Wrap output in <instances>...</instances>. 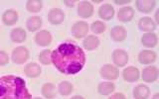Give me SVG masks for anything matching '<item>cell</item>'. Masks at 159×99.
Wrapping results in <instances>:
<instances>
[{
  "mask_svg": "<svg viewBox=\"0 0 159 99\" xmlns=\"http://www.w3.org/2000/svg\"><path fill=\"white\" fill-rule=\"evenodd\" d=\"M51 62L62 73L75 74L83 69L86 63V54L79 46L64 43L51 52Z\"/></svg>",
  "mask_w": 159,
  "mask_h": 99,
  "instance_id": "cell-1",
  "label": "cell"
},
{
  "mask_svg": "<svg viewBox=\"0 0 159 99\" xmlns=\"http://www.w3.org/2000/svg\"><path fill=\"white\" fill-rule=\"evenodd\" d=\"M0 99H31L25 81L14 75L0 77Z\"/></svg>",
  "mask_w": 159,
  "mask_h": 99,
  "instance_id": "cell-2",
  "label": "cell"
},
{
  "mask_svg": "<svg viewBox=\"0 0 159 99\" xmlns=\"http://www.w3.org/2000/svg\"><path fill=\"white\" fill-rule=\"evenodd\" d=\"M29 58V52L25 47H18L12 52V61L14 63L22 64Z\"/></svg>",
  "mask_w": 159,
  "mask_h": 99,
  "instance_id": "cell-3",
  "label": "cell"
},
{
  "mask_svg": "<svg viewBox=\"0 0 159 99\" xmlns=\"http://www.w3.org/2000/svg\"><path fill=\"white\" fill-rule=\"evenodd\" d=\"M88 32H89V25L88 23L84 21L75 23L74 26L72 27V34L77 39H81L84 38V36H87Z\"/></svg>",
  "mask_w": 159,
  "mask_h": 99,
  "instance_id": "cell-4",
  "label": "cell"
},
{
  "mask_svg": "<svg viewBox=\"0 0 159 99\" xmlns=\"http://www.w3.org/2000/svg\"><path fill=\"white\" fill-rule=\"evenodd\" d=\"M101 75L108 80H113L118 77L119 71L116 67L111 66V64H106L101 69Z\"/></svg>",
  "mask_w": 159,
  "mask_h": 99,
  "instance_id": "cell-5",
  "label": "cell"
},
{
  "mask_svg": "<svg viewBox=\"0 0 159 99\" xmlns=\"http://www.w3.org/2000/svg\"><path fill=\"white\" fill-rule=\"evenodd\" d=\"M64 19H65V14L62 9L53 8L50 10V12L48 14V20L51 24L59 25L64 21Z\"/></svg>",
  "mask_w": 159,
  "mask_h": 99,
  "instance_id": "cell-6",
  "label": "cell"
},
{
  "mask_svg": "<svg viewBox=\"0 0 159 99\" xmlns=\"http://www.w3.org/2000/svg\"><path fill=\"white\" fill-rule=\"evenodd\" d=\"M78 14L82 18H89L93 14V6L89 1L80 2L78 6Z\"/></svg>",
  "mask_w": 159,
  "mask_h": 99,
  "instance_id": "cell-7",
  "label": "cell"
},
{
  "mask_svg": "<svg viewBox=\"0 0 159 99\" xmlns=\"http://www.w3.org/2000/svg\"><path fill=\"white\" fill-rule=\"evenodd\" d=\"M158 77V69L156 67H147L142 71V79L145 82H154Z\"/></svg>",
  "mask_w": 159,
  "mask_h": 99,
  "instance_id": "cell-8",
  "label": "cell"
},
{
  "mask_svg": "<svg viewBox=\"0 0 159 99\" xmlns=\"http://www.w3.org/2000/svg\"><path fill=\"white\" fill-rule=\"evenodd\" d=\"M112 61L117 67H124L128 62V56L122 50H116L112 54Z\"/></svg>",
  "mask_w": 159,
  "mask_h": 99,
  "instance_id": "cell-9",
  "label": "cell"
},
{
  "mask_svg": "<svg viewBox=\"0 0 159 99\" xmlns=\"http://www.w3.org/2000/svg\"><path fill=\"white\" fill-rule=\"evenodd\" d=\"M35 42H36L39 46L46 47L48 45L51 44L52 36L48 31L43 30V31H40L39 33L36 34V36H35Z\"/></svg>",
  "mask_w": 159,
  "mask_h": 99,
  "instance_id": "cell-10",
  "label": "cell"
},
{
  "mask_svg": "<svg viewBox=\"0 0 159 99\" xmlns=\"http://www.w3.org/2000/svg\"><path fill=\"white\" fill-rule=\"evenodd\" d=\"M122 75L124 80H126L128 82H134L139 79V71L137 67H128L123 71Z\"/></svg>",
  "mask_w": 159,
  "mask_h": 99,
  "instance_id": "cell-11",
  "label": "cell"
},
{
  "mask_svg": "<svg viewBox=\"0 0 159 99\" xmlns=\"http://www.w3.org/2000/svg\"><path fill=\"white\" fill-rule=\"evenodd\" d=\"M156 54L152 52V51H149V50H145V51H142L140 52L138 56V59L140 63L142 64H149V63H152L156 61Z\"/></svg>",
  "mask_w": 159,
  "mask_h": 99,
  "instance_id": "cell-12",
  "label": "cell"
},
{
  "mask_svg": "<svg viewBox=\"0 0 159 99\" xmlns=\"http://www.w3.org/2000/svg\"><path fill=\"white\" fill-rule=\"evenodd\" d=\"M2 21L7 26H12L18 21V13L13 9L6 10L2 16Z\"/></svg>",
  "mask_w": 159,
  "mask_h": 99,
  "instance_id": "cell-13",
  "label": "cell"
},
{
  "mask_svg": "<svg viewBox=\"0 0 159 99\" xmlns=\"http://www.w3.org/2000/svg\"><path fill=\"white\" fill-rule=\"evenodd\" d=\"M138 26L140 30L147 33H151L152 31L156 29V24L153 22V20L149 17H143L139 20Z\"/></svg>",
  "mask_w": 159,
  "mask_h": 99,
  "instance_id": "cell-14",
  "label": "cell"
},
{
  "mask_svg": "<svg viewBox=\"0 0 159 99\" xmlns=\"http://www.w3.org/2000/svg\"><path fill=\"white\" fill-rule=\"evenodd\" d=\"M133 15L134 10L131 7H122L121 9H119L117 13V18L121 22H129L133 18Z\"/></svg>",
  "mask_w": 159,
  "mask_h": 99,
  "instance_id": "cell-15",
  "label": "cell"
},
{
  "mask_svg": "<svg viewBox=\"0 0 159 99\" xmlns=\"http://www.w3.org/2000/svg\"><path fill=\"white\" fill-rule=\"evenodd\" d=\"M150 94V89L144 84H139L133 90V96L135 99H147Z\"/></svg>",
  "mask_w": 159,
  "mask_h": 99,
  "instance_id": "cell-16",
  "label": "cell"
},
{
  "mask_svg": "<svg viewBox=\"0 0 159 99\" xmlns=\"http://www.w3.org/2000/svg\"><path fill=\"white\" fill-rule=\"evenodd\" d=\"M98 15L103 20H111L114 16V9L111 4H103L98 10Z\"/></svg>",
  "mask_w": 159,
  "mask_h": 99,
  "instance_id": "cell-17",
  "label": "cell"
},
{
  "mask_svg": "<svg viewBox=\"0 0 159 99\" xmlns=\"http://www.w3.org/2000/svg\"><path fill=\"white\" fill-rule=\"evenodd\" d=\"M111 36L113 41L121 42L126 38V31L122 26H116L111 29Z\"/></svg>",
  "mask_w": 159,
  "mask_h": 99,
  "instance_id": "cell-18",
  "label": "cell"
},
{
  "mask_svg": "<svg viewBox=\"0 0 159 99\" xmlns=\"http://www.w3.org/2000/svg\"><path fill=\"white\" fill-rule=\"evenodd\" d=\"M141 43L147 48H153L157 44V36L154 33H146L141 38Z\"/></svg>",
  "mask_w": 159,
  "mask_h": 99,
  "instance_id": "cell-19",
  "label": "cell"
},
{
  "mask_svg": "<svg viewBox=\"0 0 159 99\" xmlns=\"http://www.w3.org/2000/svg\"><path fill=\"white\" fill-rule=\"evenodd\" d=\"M41 73V67L36 62H30L25 67V74L29 77H37Z\"/></svg>",
  "mask_w": 159,
  "mask_h": 99,
  "instance_id": "cell-20",
  "label": "cell"
},
{
  "mask_svg": "<svg viewBox=\"0 0 159 99\" xmlns=\"http://www.w3.org/2000/svg\"><path fill=\"white\" fill-rule=\"evenodd\" d=\"M155 1H146V0H144V1L141 0L140 1V0H138V1H136V7L140 12L150 13L153 8L155 7Z\"/></svg>",
  "mask_w": 159,
  "mask_h": 99,
  "instance_id": "cell-21",
  "label": "cell"
},
{
  "mask_svg": "<svg viewBox=\"0 0 159 99\" xmlns=\"http://www.w3.org/2000/svg\"><path fill=\"white\" fill-rule=\"evenodd\" d=\"M84 47L88 51H93L96 48L98 47L99 45V40L98 37L93 36V35H89L86 39L84 40Z\"/></svg>",
  "mask_w": 159,
  "mask_h": 99,
  "instance_id": "cell-22",
  "label": "cell"
},
{
  "mask_svg": "<svg viewBox=\"0 0 159 99\" xmlns=\"http://www.w3.org/2000/svg\"><path fill=\"white\" fill-rule=\"evenodd\" d=\"M26 26L30 32L37 31V30L41 28V26H42V19L38 16L30 17L26 23Z\"/></svg>",
  "mask_w": 159,
  "mask_h": 99,
  "instance_id": "cell-23",
  "label": "cell"
},
{
  "mask_svg": "<svg viewBox=\"0 0 159 99\" xmlns=\"http://www.w3.org/2000/svg\"><path fill=\"white\" fill-rule=\"evenodd\" d=\"M114 89H116V86H114L113 83L102 82L98 84V91L99 94H102V95H108V94H111V92L114 91Z\"/></svg>",
  "mask_w": 159,
  "mask_h": 99,
  "instance_id": "cell-24",
  "label": "cell"
},
{
  "mask_svg": "<svg viewBox=\"0 0 159 99\" xmlns=\"http://www.w3.org/2000/svg\"><path fill=\"white\" fill-rule=\"evenodd\" d=\"M42 94L47 99H53L56 97V88L52 83H45L42 87Z\"/></svg>",
  "mask_w": 159,
  "mask_h": 99,
  "instance_id": "cell-25",
  "label": "cell"
},
{
  "mask_svg": "<svg viewBox=\"0 0 159 99\" xmlns=\"http://www.w3.org/2000/svg\"><path fill=\"white\" fill-rule=\"evenodd\" d=\"M26 39V32L21 28H16L11 32V40L15 43H22Z\"/></svg>",
  "mask_w": 159,
  "mask_h": 99,
  "instance_id": "cell-26",
  "label": "cell"
},
{
  "mask_svg": "<svg viewBox=\"0 0 159 99\" xmlns=\"http://www.w3.org/2000/svg\"><path fill=\"white\" fill-rule=\"evenodd\" d=\"M43 7V2L42 1H37V0H29L26 4V8L29 12L37 13Z\"/></svg>",
  "mask_w": 159,
  "mask_h": 99,
  "instance_id": "cell-27",
  "label": "cell"
},
{
  "mask_svg": "<svg viewBox=\"0 0 159 99\" xmlns=\"http://www.w3.org/2000/svg\"><path fill=\"white\" fill-rule=\"evenodd\" d=\"M73 85L68 81H62L59 84V91L64 96H68L73 92Z\"/></svg>",
  "mask_w": 159,
  "mask_h": 99,
  "instance_id": "cell-28",
  "label": "cell"
},
{
  "mask_svg": "<svg viewBox=\"0 0 159 99\" xmlns=\"http://www.w3.org/2000/svg\"><path fill=\"white\" fill-rule=\"evenodd\" d=\"M39 59L43 64H50L51 63V51L50 50H45L39 54Z\"/></svg>",
  "mask_w": 159,
  "mask_h": 99,
  "instance_id": "cell-29",
  "label": "cell"
},
{
  "mask_svg": "<svg viewBox=\"0 0 159 99\" xmlns=\"http://www.w3.org/2000/svg\"><path fill=\"white\" fill-rule=\"evenodd\" d=\"M92 31L96 34H102L106 31V25L101 21H96L92 24Z\"/></svg>",
  "mask_w": 159,
  "mask_h": 99,
  "instance_id": "cell-30",
  "label": "cell"
},
{
  "mask_svg": "<svg viewBox=\"0 0 159 99\" xmlns=\"http://www.w3.org/2000/svg\"><path fill=\"white\" fill-rule=\"evenodd\" d=\"M8 62H9L8 54L3 51H0V66H5Z\"/></svg>",
  "mask_w": 159,
  "mask_h": 99,
  "instance_id": "cell-31",
  "label": "cell"
},
{
  "mask_svg": "<svg viewBox=\"0 0 159 99\" xmlns=\"http://www.w3.org/2000/svg\"><path fill=\"white\" fill-rule=\"evenodd\" d=\"M108 99H125V96H124L122 93H116V94H113V95H111Z\"/></svg>",
  "mask_w": 159,
  "mask_h": 99,
  "instance_id": "cell-32",
  "label": "cell"
},
{
  "mask_svg": "<svg viewBox=\"0 0 159 99\" xmlns=\"http://www.w3.org/2000/svg\"><path fill=\"white\" fill-rule=\"evenodd\" d=\"M116 4H127V3H130V0H125V1H118V0H116Z\"/></svg>",
  "mask_w": 159,
  "mask_h": 99,
  "instance_id": "cell-33",
  "label": "cell"
},
{
  "mask_svg": "<svg viewBox=\"0 0 159 99\" xmlns=\"http://www.w3.org/2000/svg\"><path fill=\"white\" fill-rule=\"evenodd\" d=\"M64 3H66L68 6H74L75 5V1H64Z\"/></svg>",
  "mask_w": 159,
  "mask_h": 99,
  "instance_id": "cell-34",
  "label": "cell"
},
{
  "mask_svg": "<svg viewBox=\"0 0 159 99\" xmlns=\"http://www.w3.org/2000/svg\"><path fill=\"white\" fill-rule=\"evenodd\" d=\"M71 99H84L83 96H80V95H76V96H74V97H72Z\"/></svg>",
  "mask_w": 159,
  "mask_h": 99,
  "instance_id": "cell-35",
  "label": "cell"
},
{
  "mask_svg": "<svg viewBox=\"0 0 159 99\" xmlns=\"http://www.w3.org/2000/svg\"><path fill=\"white\" fill-rule=\"evenodd\" d=\"M158 12H159V11H157V12L155 13V20H156V22H157V23H159V20H158Z\"/></svg>",
  "mask_w": 159,
  "mask_h": 99,
  "instance_id": "cell-36",
  "label": "cell"
},
{
  "mask_svg": "<svg viewBox=\"0 0 159 99\" xmlns=\"http://www.w3.org/2000/svg\"><path fill=\"white\" fill-rule=\"evenodd\" d=\"M152 99H159V94H158V93H156L155 95L153 96V98H152Z\"/></svg>",
  "mask_w": 159,
  "mask_h": 99,
  "instance_id": "cell-37",
  "label": "cell"
},
{
  "mask_svg": "<svg viewBox=\"0 0 159 99\" xmlns=\"http://www.w3.org/2000/svg\"><path fill=\"white\" fill-rule=\"evenodd\" d=\"M34 99H42V98H39V97H36V98H34Z\"/></svg>",
  "mask_w": 159,
  "mask_h": 99,
  "instance_id": "cell-38",
  "label": "cell"
}]
</instances>
